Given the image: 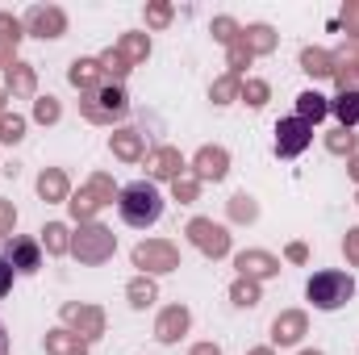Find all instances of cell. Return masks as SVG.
<instances>
[{"instance_id": "30", "label": "cell", "mask_w": 359, "mask_h": 355, "mask_svg": "<svg viewBox=\"0 0 359 355\" xmlns=\"http://www.w3.org/2000/svg\"><path fill=\"white\" fill-rule=\"evenodd\" d=\"M67 209H72V217H76V222H80V226H84V222H92V217H96V213H100V209H104V205H100V201H96V196H92L88 188H80V192H76V196H72V201H67Z\"/></svg>"}, {"instance_id": "23", "label": "cell", "mask_w": 359, "mask_h": 355, "mask_svg": "<svg viewBox=\"0 0 359 355\" xmlns=\"http://www.w3.org/2000/svg\"><path fill=\"white\" fill-rule=\"evenodd\" d=\"M326 113H330V100H326L322 92H313V88H309V92H301V96H297V117H301V121L318 126V121H322Z\"/></svg>"}, {"instance_id": "43", "label": "cell", "mask_w": 359, "mask_h": 355, "mask_svg": "<svg viewBox=\"0 0 359 355\" xmlns=\"http://www.w3.org/2000/svg\"><path fill=\"white\" fill-rule=\"evenodd\" d=\"M13 226H17V209H13L8 201H0V243L13 239Z\"/></svg>"}, {"instance_id": "8", "label": "cell", "mask_w": 359, "mask_h": 355, "mask_svg": "<svg viewBox=\"0 0 359 355\" xmlns=\"http://www.w3.org/2000/svg\"><path fill=\"white\" fill-rule=\"evenodd\" d=\"M21 25H25V34H34V38H63V34H67V13H63L59 4H34Z\"/></svg>"}, {"instance_id": "31", "label": "cell", "mask_w": 359, "mask_h": 355, "mask_svg": "<svg viewBox=\"0 0 359 355\" xmlns=\"http://www.w3.org/2000/svg\"><path fill=\"white\" fill-rule=\"evenodd\" d=\"M238 92H243V80L226 72V76H217V80H213V88H209V100H213V105H230Z\"/></svg>"}, {"instance_id": "5", "label": "cell", "mask_w": 359, "mask_h": 355, "mask_svg": "<svg viewBox=\"0 0 359 355\" xmlns=\"http://www.w3.org/2000/svg\"><path fill=\"white\" fill-rule=\"evenodd\" d=\"M134 267H142V276H163L180 267V247L168 239H147L134 247Z\"/></svg>"}, {"instance_id": "3", "label": "cell", "mask_w": 359, "mask_h": 355, "mask_svg": "<svg viewBox=\"0 0 359 355\" xmlns=\"http://www.w3.org/2000/svg\"><path fill=\"white\" fill-rule=\"evenodd\" d=\"M113 251H117V234L100 222H84L72 234V255L80 264H104V260H113Z\"/></svg>"}, {"instance_id": "56", "label": "cell", "mask_w": 359, "mask_h": 355, "mask_svg": "<svg viewBox=\"0 0 359 355\" xmlns=\"http://www.w3.org/2000/svg\"><path fill=\"white\" fill-rule=\"evenodd\" d=\"M355 201H359V196H355Z\"/></svg>"}, {"instance_id": "24", "label": "cell", "mask_w": 359, "mask_h": 355, "mask_svg": "<svg viewBox=\"0 0 359 355\" xmlns=\"http://www.w3.org/2000/svg\"><path fill=\"white\" fill-rule=\"evenodd\" d=\"M4 80H8V92H13V96H34V88H38V76H34L29 63H13V67L4 72Z\"/></svg>"}, {"instance_id": "35", "label": "cell", "mask_w": 359, "mask_h": 355, "mask_svg": "<svg viewBox=\"0 0 359 355\" xmlns=\"http://www.w3.org/2000/svg\"><path fill=\"white\" fill-rule=\"evenodd\" d=\"M230 217H234V222H255V217H259V201L247 196V192L230 196Z\"/></svg>"}, {"instance_id": "15", "label": "cell", "mask_w": 359, "mask_h": 355, "mask_svg": "<svg viewBox=\"0 0 359 355\" xmlns=\"http://www.w3.org/2000/svg\"><path fill=\"white\" fill-rule=\"evenodd\" d=\"M188 322H192V314L184 305H168L155 322V339L159 343H180V335H188Z\"/></svg>"}, {"instance_id": "27", "label": "cell", "mask_w": 359, "mask_h": 355, "mask_svg": "<svg viewBox=\"0 0 359 355\" xmlns=\"http://www.w3.org/2000/svg\"><path fill=\"white\" fill-rule=\"evenodd\" d=\"M42 247H46V255H67V251H72V230H67L63 222H46Z\"/></svg>"}, {"instance_id": "54", "label": "cell", "mask_w": 359, "mask_h": 355, "mask_svg": "<svg viewBox=\"0 0 359 355\" xmlns=\"http://www.w3.org/2000/svg\"><path fill=\"white\" fill-rule=\"evenodd\" d=\"M4 105H8V92H0V117H4V113H8V109H4Z\"/></svg>"}, {"instance_id": "37", "label": "cell", "mask_w": 359, "mask_h": 355, "mask_svg": "<svg viewBox=\"0 0 359 355\" xmlns=\"http://www.w3.org/2000/svg\"><path fill=\"white\" fill-rule=\"evenodd\" d=\"M196 192H201V180L192 176V172H184L180 180H172V196H176L180 205H192V201H196Z\"/></svg>"}, {"instance_id": "34", "label": "cell", "mask_w": 359, "mask_h": 355, "mask_svg": "<svg viewBox=\"0 0 359 355\" xmlns=\"http://www.w3.org/2000/svg\"><path fill=\"white\" fill-rule=\"evenodd\" d=\"M213 38H217L222 46H238V38H243V25H238L234 17H213Z\"/></svg>"}, {"instance_id": "45", "label": "cell", "mask_w": 359, "mask_h": 355, "mask_svg": "<svg viewBox=\"0 0 359 355\" xmlns=\"http://www.w3.org/2000/svg\"><path fill=\"white\" fill-rule=\"evenodd\" d=\"M343 255H347V264L359 267V226L347 230V239H343Z\"/></svg>"}, {"instance_id": "2", "label": "cell", "mask_w": 359, "mask_h": 355, "mask_svg": "<svg viewBox=\"0 0 359 355\" xmlns=\"http://www.w3.org/2000/svg\"><path fill=\"white\" fill-rule=\"evenodd\" d=\"M305 297L313 301V309H343L351 297H355V280L347 276V272H334V267H326V272H313L309 276V284H305Z\"/></svg>"}, {"instance_id": "16", "label": "cell", "mask_w": 359, "mask_h": 355, "mask_svg": "<svg viewBox=\"0 0 359 355\" xmlns=\"http://www.w3.org/2000/svg\"><path fill=\"white\" fill-rule=\"evenodd\" d=\"M109 151H113L117 159H126V163H138V159L147 155V138H142L138 130H113Z\"/></svg>"}, {"instance_id": "33", "label": "cell", "mask_w": 359, "mask_h": 355, "mask_svg": "<svg viewBox=\"0 0 359 355\" xmlns=\"http://www.w3.org/2000/svg\"><path fill=\"white\" fill-rule=\"evenodd\" d=\"M21 138H25V117L21 113H4L0 117V142L4 147H17Z\"/></svg>"}, {"instance_id": "14", "label": "cell", "mask_w": 359, "mask_h": 355, "mask_svg": "<svg viewBox=\"0 0 359 355\" xmlns=\"http://www.w3.org/2000/svg\"><path fill=\"white\" fill-rule=\"evenodd\" d=\"M4 260L13 264V272H38L42 267V243H34V239H8Z\"/></svg>"}, {"instance_id": "10", "label": "cell", "mask_w": 359, "mask_h": 355, "mask_svg": "<svg viewBox=\"0 0 359 355\" xmlns=\"http://www.w3.org/2000/svg\"><path fill=\"white\" fill-rule=\"evenodd\" d=\"M305 335H309V318H305L301 309H284V314H276V322H271V343L292 347V343H301Z\"/></svg>"}, {"instance_id": "1", "label": "cell", "mask_w": 359, "mask_h": 355, "mask_svg": "<svg viewBox=\"0 0 359 355\" xmlns=\"http://www.w3.org/2000/svg\"><path fill=\"white\" fill-rule=\"evenodd\" d=\"M117 209H121V222L147 230V226H155L163 217V196H159V188L151 180H134V184H126L117 192Z\"/></svg>"}, {"instance_id": "40", "label": "cell", "mask_w": 359, "mask_h": 355, "mask_svg": "<svg viewBox=\"0 0 359 355\" xmlns=\"http://www.w3.org/2000/svg\"><path fill=\"white\" fill-rule=\"evenodd\" d=\"M84 188H88V192L96 196V201H100V205H113V196H117V188H113V180L104 176V172H96V176H92L88 184H84Z\"/></svg>"}, {"instance_id": "46", "label": "cell", "mask_w": 359, "mask_h": 355, "mask_svg": "<svg viewBox=\"0 0 359 355\" xmlns=\"http://www.w3.org/2000/svg\"><path fill=\"white\" fill-rule=\"evenodd\" d=\"M17 46H21V38H0V67L4 72L17 63Z\"/></svg>"}, {"instance_id": "53", "label": "cell", "mask_w": 359, "mask_h": 355, "mask_svg": "<svg viewBox=\"0 0 359 355\" xmlns=\"http://www.w3.org/2000/svg\"><path fill=\"white\" fill-rule=\"evenodd\" d=\"M247 355H276V351H271V347H251Z\"/></svg>"}, {"instance_id": "12", "label": "cell", "mask_w": 359, "mask_h": 355, "mask_svg": "<svg viewBox=\"0 0 359 355\" xmlns=\"http://www.w3.org/2000/svg\"><path fill=\"white\" fill-rule=\"evenodd\" d=\"M234 267H238V276H247V280H271L276 272H280V260L268 255V251H238L234 255Z\"/></svg>"}, {"instance_id": "47", "label": "cell", "mask_w": 359, "mask_h": 355, "mask_svg": "<svg viewBox=\"0 0 359 355\" xmlns=\"http://www.w3.org/2000/svg\"><path fill=\"white\" fill-rule=\"evenodd\" d=\"M0 38H25V25L8 13H0Z\"/></svg>"}, {"instance_id": "36", "label": "cell", "mask_w": 359, "mask_h": 355, "mask_svg": "<svg viewBox=\"0 0 359 355\" xmlns=\"http://www.w3.org/2000/svg\"><path fill=\"white\" fill-rule=\"evenodd\" d=\"M355 147H359V138L351 134V130H343V126L326 138V151H330V155H347V159H351V155H355Z\"/></svg>"}, {"instance_id": "28", "label": "cell", "mask_w": 359, "mask_h": 355, "mask_svg": "<svg viewBox=\"0 0 359 355\" xmlns=\"http://www.w3.org/2000/svg\"><path fill=\"white\" fill-rule=\"evenodd\" d=\"M126 297H130V305H134V309H147V305H155L159 288H155V280H151V276H134V280L126 284Z\"/></svg>"}, {"instance_id": "29", "label": "cell", "mask_w": 359, "mask_h": 355, "mask_svg": "<svg viewBox=\"0 0 359 355\" xmlns=\"http://www.w3.org/2000/svg\"><path fill=\"white\" fill-rule=\"evenodd\" d=\"M230 301L238 305V309H255L264 297H259V284L255 280H247V276H238L234 284H230Z\"/></svg>"}, {"instance_id": "9", "label": "cell", "mask_w": 359, "mask_h": 355, "mask_svg": "<svg viewBox=\"0 0 359 355\" xmlns=\"http://www.w3.org/2000/svg\"><path fill=\"white\" fill-rule=\"evenodd\" d=\"M59 314H63L67 330H76V335H80V339H88V343L104 335V314H100L96 305H84V301H67Z\"/></svg>"}, {"instance_id": "44", "label": "cell", "mask_w": 359, "mask_h": 355, "mask_svg": "<svg viewBox=\"0 0 359 355\" xmlns=\"http://www.w3.org/2000/svg\"><path fill=\"white\" fill-rule=\"evenodd\" d=\"M343 29H347L351 38H359V0H347V4H343Z\"/></svg>"}, {"instance_id": "55", "label": "cell", "mask_w": 359, "mask_h": 355, "mask_svg": "<svg viewBox=\"0 0 359 355\" xmlns=\"http://www.w3.org/2000/svg\"><path fill=\"white\" fill-rule=\"evenodd\" d=\"M301 355H322V351H301Z\"/></svg>"}, {"instance_id": "7", "label": "cell", "mask_w": 359, "mask_h": 355, "mask_svg": "<svg viewBox=\"0 0 359 355\" xmlns=\"http://www.w3.org/2000/svg\"><path fill=\"white\" fill-rule=\"evenodd\" d=\"M309 142H313V126H309V121H301V117L276 121V155H280V159H297Z\"/></svg>"}, {"instance_id": "32", "label": "cell", "mask_w": 359, "mask_h": 355, "mask_svg": "<svg viewBox=\"0 0 359 355\" xmlns=\"http://www.w3.org/2000/svg\"><path fill=\"white\" fill-rule=\"evenodd\" d=\"M100 67H104V80H109V76H113V84H121V80H126V76H130V63H126V55H121V51H117V46H113V51H104V55H100Z\"/></svg>"}, {"instance_id": "38", "label": "cell", "mask_w": 359, "mask_h": 355, "mask_svg": "<svg viewBox=\"0 0 359 355\" xmlns=\"http://www.w3.org/2000/svg\"><path fill=\"white\" fill-rule=\"evenodd\" d=\"M34 117H38L42 126H55V121L63 117V105H59L55 96H38V100H34Z\"/></svg>"}, {"instance_id": "26", "label": "cell", "mask_w": 359, "mask_h": 355, "mask_svg": "<svg viewBox=\"0 0 359 355\" xmlns=\"http://www.w3.org/2000/svg\"><path fill=\"white\" fill-rule=\"evenodd\" d=\"M117 51L126 55L130 67H138V63H147V55H151V38H147V34H121Z\"/></svg>"}, {"instance_id": "19", "label": "cell", "mask_w": 359, "mask_h": 355, "mask_svg": "<svg viewBox=\"0 0 359 355\" xmlns=\"http://www.w3.org/2000/svg\"><path fill=\"white\" fill-rule=\"evenodd\" d=\"M38 196H42L46 205L72 196V184H67V176H63V168H46V172L38 176Z\"/></svg>"}, {"instance_id": "6", "label": "cell", "mask_w": 359, "mask_h": 355, "mask_svg": "<svg viewBox=\"0 0 359 355\" xmlns=\"http://www.w3.org/2000/svg\"><path fill=\"white\" fill-rule=\"evenodd\" d=\"M188 243H192L201 255H209V260L230 255V234H226V226H217L213 217H192V222H188Z\"/></svg>"}, {"instance_id": "22", "label": "cell", "mask_w": 359, "mask_h": 355, "mask_svg": "<svg viewBox=\"0 0 359 355\" xmlns=\"http://www.w3.org/2000/svg\"><path fill=\"white\" fill-rule=\"evenodd\" d=\"M334 80H339V92H359V46L334 59Z\"/></svg>"}, {"instance_id": "25", "label": "cell", "mask_w": 359, "mask_h": 355, "mask_svg": "<svg viewBox=\"0 0 359 355\" xmlns=\"http://www.w3.org/2000/svg\"><path fill=\"white\" fill-rule=\"evenodd\" d=\"M330 109H334V117H339L343 130H355L359 126V92H339L330 100Z\"/></svg>"}, {"instance_id": "50", "label": "cell", "mask_w": 359, "mask_h": 355, "mask_svg": "<svg viewBox=\"0 0 359 355\" xmlns=\"http://www.w3.org/2000/svg\"><path fill=\"white\" fill-rule=\"evenodd\" d=\"M188 355H222V347H217V343H196Z\"/></svg>"}, {"instance_id": "13", "label": "cell", "mask_w": 359, "mask_h": 355, "mask_svg": "<svg viewBox=\"0 0 359 355\" xmlns=\"http://www.w3.org/2000/svg\"><path fill=\"white\" fill-rule=\"evenodd\" d=\"M147 172H151V180H180L188 168H184V155L176 147H155L147 155Z\"/></svg>"}, {"instance_id": "48", "label": "cell", "mask_w": 359, "mask_h": 355, "mask_svg": "<svg viewBox=\"0 0 359 355\" xmlns=\"http://www.w3.org/2000/svg\"><path fill=\"white\" fill-rule=\"evenodd\" d=\"M8 288H13V264H8V260L0 255V297H4Z\"/></svg>"}, {"instance_id": "18", "label": "cell", "mask_w": 359, "mask_h": 355, "mask_svg": "<svg viewBox=\"0 0 359 355\" xmlns=\"http://www.w3.org/2000/svg\"><path fill=\"white\" fill-rule=\"evenodd\" d=\"M67 80H72L80 92H96L100 84H104V67H100V59H76L72 72H67Z\"/></svg>"}, {"instance_id": "51", "label": "cell", "mask_w": 359, "mask_h": 355, "mask_svg": "<svg viewBox=\"0 0 359 355\" xmlns=\"http://www.w3.org/2000/svg\"><path fill=\"white\" fill-rule=\"evenodd\" d=\"M347 172H351V180H359V151L347 159Z\"/></svg>"}, {"instance_id": "20", "label": "cell", "mask_w": 359, "mask_h": 355, "mask_svg": "<svg viewBox=\"0 0 359 355\" xmlns=\"http://www.w3.org/2000/svg\"><path fill=\"white\" fill-rule=\"evenodd\" d=\"M301 72L313 76V80H326V76H334V55L322 51V46H305L301 51Z\"/></svg>"}, {"instance_id": "42", "label": "cell", "mask_w": 359, "mask_h": 355, "mask_svg": "<svg viewBox=\"0 0 359 355\" xmlns=\"http://www.w3.org/2000/svg\"><path fill=\"white\" fill-rule=\"evenodd\" d=\"M247 63H251V51H247L243 42H238V46H230V76H238V80H243Z\"/></svg>"}, {"instance_id": "49", "label": "cell", "mask_w": 359, "mask_h": 355, "mask_svg": "<svg viewBox=\"0 0 359 355\" xmlns=\"http://www.w3.org/2000/svg\"><path fill=\"white\" fill-rule=\"evenodd\" d=\"M284 255H288L292 264H305V260H309V247H305V243H288V251H284Z\"/></svg>"}, {"instance_id": "17", "label": "cell", "mask_w": 359, "mask_h": 355, "mask_svg": "<svg viewBox=\"0 0 359 355\" xmlns=\"http://www.w3.org/2000/svg\"><path fill=\"white\" fill-rule=\"evenodd\" d=\"M46 355H88V339H80V335L67 330V326L46 330Z\"/></svg>"}, {"instance_id": "4", "label": "cell", "mask_w": 359, "mask_h": 355, "mask_svg": "<svg viewBox=\"0 0 359 355\" xmlns=\"http://www.w3.org/2000/svg\"><path fill=\"white\" fill-rule=\"evenodd\" d=\"M126 109H130V96H126L121 84H100L96 92H88L80 100V113L96 126H113L117 117H126Z\"/></svg>"}, {"instance_id": "52", "label": "cell", "mask_w": 359, "mask_h": 355, "mask_svg": "<svg viewBox=\"0 0 359 355\" xmlns=\"http://www.w3.org/2000/svg\"><path fill=\"white\" fill-rule=\"evenodd\" d=\"M0 355H8V330H4V322H0Z\"/></svg>"}, {"instance_id": "41", "label": "cell", "mask_w": 359, "mask_h": 355, "mask_svg": "<svg viewBox=\"0 0 359 355\" xmlns=\"http://www.w3.org/2000/svg\"><path fill=\"white\" fill-rule=\"evenodd\" d=\"M168 21H172V4H168V0H151V4H147V25L163 29Z\"/></svg>"}, {"instance_id": "39", "label": "cell", "mask_w": 359, "mask_h": 355, "mask_svg": "<svg viewBox=\"0 0 359 355\" xmlns=\"http://www.w3.org/2000/svg\"><path fill=\"white\" fill-rule=\"evenodd\" d=\"M251 109H264L268 105V96H271V88L264 84V80H243V92H238Z\"/></svg>"}, {"instance_id": "21", "label": "cell", "mask_w": 359, "mask_h": 355, "mask_svg": "<svg viewBox=\"0 0 359 355\" xmlns=\"http://www.w3.org/2000/svg\"><path fill=\"white\" fill-rule=\"evenodd\" d=\"M238 42H243V46H247L251 55H271L280 38H276V29H271V25H264V21H259V25H247Z\"/></svg>"}, {"instance_id": "11", "label": "cell", "mask_w": 359, "mask_h": 355, "mask_svg": "<svg viewBox=\"0 0 359 355\" xmlns=\"http://www.w3.org/2000/svg\"><path fill=\"white\" fill-rule=\"evenodd\" d=\"M226 172H230V155H226V147H201L196 151V159H192V176L201 180H226Z\"/></svg>"}]
</instances>
